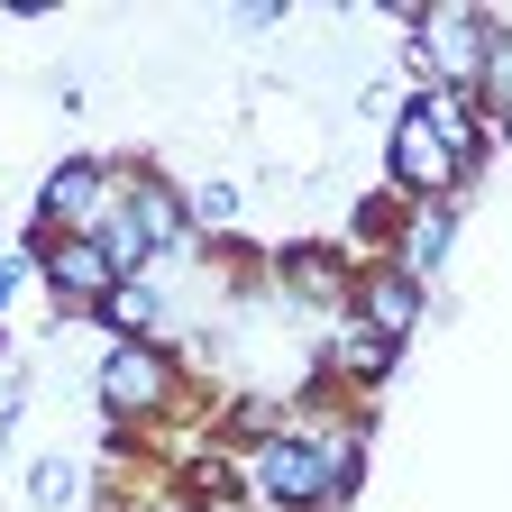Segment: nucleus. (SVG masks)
Masks as SVG:
<instances>
[{"label":"nucleus","mask_w":512,"mask_h":512,"mask_svg":"<svg viewBox=\"0 0 512 512\" xmlns=\"http://www.w3.org/2000/svg\"><path fill=\"white\" fill-rule=\"evenodd\" d=\"M256 485L266 503H320L357 485V448H311V439H266L256 448Z\"/></svg>","instance_id":"nucleus-1"},{"label":"nucleus","mask_w":512,"mask_h":512,"mask_svg":"<svg viewBox=\"0 0 512 512\" xmlns=\"http://www.w3.org/2000/svg\"><path fill=\"white\" fill-rule=\"evenodd\" d=\"M412 37H421V55L439 64L448 83H476L485 64L503 55V46H494L503 28H494V19H476V10H412Z\"/></svg>","instance_id":"nucleus-2"},{"label":"nucleus","mask_w":512,"mask_h":512,"mask_svg":"<svg viewBox=\"0 0 512 512\" xmlns=\"http://www.w3.org/2000/svg\"><path fill=\"white\" fill-rule=\"evenodd\" d=\"M101 403H110V412H128V421L165 412V403H174V366H165L147 339H128V348L101 366Z\"/></svg>","instance_id":"nucleus-3"},{"label":"nucleus","mask_w":512,"mask_h":512,"mask_svg":"<svg viewBox=\"0 0 512 512\" xmlns=\"http://www.w3.org/2000/svg\"><path fill=\"white\" fill-rule=\"evenodd\" d=\"M403 119H421V128H430V138H439V156H448V165H458V174H467V165L485 156V128H476V110H467V92H430V101H421V110H403Z\"/></svg>","instance_id":"nucleus-4"},{"label":"nucleus","mask_w":512,"mask_h":512,"mask_svg":"<svg viewBox=\"0 0 512 512\" xmlns=\"http://www.w3.org/2000/svg\"><path fill=\"white\" fill-rule=\"evenodd\" d=\"M394 183L430 192V202H448V192H458V165L439 156V138H430L421 119H403V128H394Z\"/></svg>","instance_id":"nucleus-5"},{"label":"nucleus","mask_w":512,"mask_h":512,"mask_svg":"<svg viewBox=\"0 0 512 512\" xmlns=\"http://www.w3.org/2000/svg\"><path fill=\"white\" fill-rule=\"evenodd\" d=\"M421 320V284L403 275V266H375L366 275V330H384V339H403Z\"/></svg>","instance_id":"nucleus-6"},{"label":"nucleus","mask_w":512,"mask_h":512,"mask_svg":"<svg viewBox=\"0 0 512 512\" xmlns=\"http://www.w3.org/2000/svg\"><path fill=\"white\" fill-rule=\"evenodd\" d=\"M46 275H55V293H64V302H92V293H110V284H119V275H110V256H101L92 238H64Z\"/></svg>","instance_id":"nucleus-7"},{"label":"nucleus","mask_w":512,"mask_h":512,"mask_svg":"<svg viewBox=\"0 0 512 512\" xmlns=\"http://www.w3.org/2000/svg\"><path fill=\"white\" fill-rule=\"evenodd\" d=\"M101 211V165L92 156H74L55 183H46V229H64V220H92Z\"/></svg>","instance_id":"nucleus-8"},{"label":"nucleus","mask_w":512,"mask_h":512,"mask_svg":"<svg viewBox=\"0 0 512 512\" xmlns=\"http://www.w3.org/2000/svg\"><path fill=\"white\" fill-rule=\"evenodd\" d=\"M339 284H348V275H339L330 247H284V293H293V302H339Z\"/></svg>","instance_id":"nucleus-9"},{"label":"nucleus","mask_w":512,"mask_h":512,"mask_svg":"<svg viewBox=\"0 0 512 512\" xmlns=\"http://www.w3.org/2000/svg\"><path fill=\"white\" fill-rule=\"evenodd\" d=\"M394 339H384V330H366V320H348V330H339V366L357 375V384H375V375H394Z\"/></svg>","instance_id":"nucleus-10"},{"label":"nucleus","mask_w":512,"mask_h":512,"mask_svg":"<svg viewBox=\"0 0 512 512\" xmlns=\"http://www.w3.org/2000/svg\"><path fill=\"white\" fill-rule=\"evenodd\" d=\"M101 320H110L119 339H147V330H156V293H147V284H110V293H101Z\"/></svg>","instance_id":"nucleus-11"},{"label":"nucleus","mask_w":512,"mask_h":512,"mask_svg":"<svg viewBox=\"0 0 512 512\" xmlns=\"http://www.w3.org/2000/svg\"><path fill=\"white\" fill-rule=\"evenodd\" d=\"M128 229H138V247H174V238H183L174 192H138V202H128Z\"/></svg>","instance_id":"nucleus-12"},{"label":"nucleus","mask_w":512,"mask_h":512,"mask_svg":"<svg viewBox=\"0 0 512 512\" xmlns=\"http://www.w3.org/2000/svg\"><path fill=\"white\" fill-rule=\"evenodd\" d=\"M439 256H448V202H430L412 229V266H439Z\"/></svg>","instance_id":"nucleus-13"},{"label":"nucleus","mask_w":512,"mask_h":512,"mask_svg":"<svg viewBox=\"0 0 512 512\" xmlns=\"http://www.w3.org/2000/svg\"><path fill=\"white\" fill-rule=\"evenodd\" d=\"M192 211H202V220H211V229H220V220H229V211H238V192H229V183H202V202H192Z\"/></svg>","instance_id":"nucleus-14"}]
</instances>
